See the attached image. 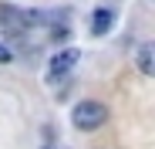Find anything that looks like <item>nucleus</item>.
I'll use <instances>...</instances> for the list:
<instances>
[{
    "label": "nucleus",
    "mask_w": 155,
    "mask_h": 149,
    "mask_svg": "<svg viewBox=\"0 0 155 149\" xmlns=\"http://www.w3.org/2000/svg\"><path fill=\"white\" fill-rule=\"evenodd\" d=\"M14 54H10V47H4V44H0V64H7Z\"/></svg>",
    "instance_id": "423d86ee"
},
{
    "label": "nucleus",
    "mask_w": 155,
    "mask_h": 149,
    "mask_svg": "<svg viewBox=\"0 0 155 149\" xmlns=\"http://www.w3.org/2000/svg\"><path fill=\"white\" fill-rule=\"evenodd\" d=\"M111 24H115V10H108V7L94 10V17H91V34H94V37L108 34V27H111Z\"/></svg>",
    "instance_id": "39448f33"
},
{
    "label": "nucleus",
    "mask_w": 155,
    "mask_h": 149,
    "mask_svg": "<svg viewBox=\"0 0 155 149\" xmlns=\"http://www.w3.org/2000/svg\"><path fill=\"white\" fill-rule=\"evenodd\" d=\"M78 58H81V54H78V47H68V51L54 54V58H51V68H47V78H51V81L64 78V74H68V71L78 64Z\"/></svg>",
    "instance_id": "f03ea898"
},
{
    "label": "nucleus",
    "mask_w": 155,
    "mask_h": 149,
    "mask_svg": "<svg viewBox=\"0 0 155 149\" xmlns=\"http://www.w3.org/2000/svg\"><path fill=\"white\" fill-rule=\"evenodd\" d=\"M135 64L142 74H148V78H155V41H145L138 51H135Z\"/></svg>",
    "instance_id": "20e7f679"
},
{
    "label": "nucleus",
    "mask_w": 155,
    "mask_h": 149,
    "mask_svg": "<svg viewBox=\"0 0 155 149\" xmlns=\"http://www.w3.org/2000/svg\"><path fill=\"white\" fill-rule=\"evenodd\" d=\"M0 27L10 31L14 37H20L24 31H27V14L17 10V7H0Z\"/></svg>",
    "instance_id": "7ed1b4c3"
},
{
    "label": "nucleus",
    "mask_w": 155,
    "mask_h": 149,
    "mask_svg": "<svg viewBox=\"0 0 155 149\" xmlns=\"http://www.w3.org/2000/svg\"><path fill=\"white\" fill-rule=\"evenodd\" d=\"M71 122L78 132H94L108 122V105L98 102V98H84V102H78L74 112H71Z\"/></svg>",
    "instance_id": "f257e3e1"
}]
</instances>
